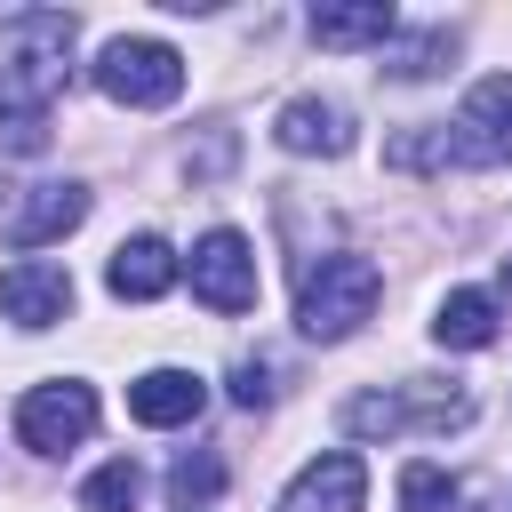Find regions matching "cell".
I'll list each match as a JSON object with an SVG mask.
<instances>
[{
  "instance_id": "6da1fadb",
  "label": "cell",
  "mask_w": 512,
  "mask_h": 512,
  "mask_svg": "<svg viewBox=\"0 0 512 512\" xmlns=\"http://www.w3.org/2000/svg\"><path fill=\"white\" fill-rule=\"evenodd\" d=\"M72 80V16L64 8H16L0 24V120L16 152H40V112Z\"/></svg>"
},
{
  "instance_id": "7a4b0ae2",
  "label": "cell",
  "mask_w": 512,
  "mask_h": 512,
  "mask_svg": "<svg viewBox=\"0 0 512 512\" xmlns=\"http://www.w3.org/2000/svg\"><path fill=\"white\" fill-rule=\"evenodd\" d=\"M376 296H384V272H376L368 256H320V264L304 272V288H296V328H304L312 344H344V336L376 312Z\"/></svg>"
},
{
  "instance_id": "3957f363",
  "label": "cell",
  "mask_w": 512,
  "mask_h": 512,
  "mask_svg": "<svg viewBox=\"0 0 512 512\" xmlns=\"http://www.w3.org/2000/svg\"><path fill=\"white\" fill-rule=\"evenodd\" d=\"M472 424V400L448 384H384V392H352L344 400V432L352 440H400V432H456Z\"/></svg>"
},
{
  "instance_id": "277c9868",
  "label": "cell",
  "mask_w": 512,
  "mask_h": 512,
  "mask_svg": "<svg viewBox=\"0 0 512 512\" xmlns=\"http://www.w3.org/2000/svg\"><path fill=\"white\" fill-rule=\"evenodd\" d=\"M96 88H104L112 104H128V112H160V104L184 96V56H176L168 40L120 32V40H104V56H96Z\"/></svg>"
},
{
  "instance_id": "5b68a950",
  "label": "cell",
  "mask_w": 512,
  "mask_h": 512,
  "mask_svg": "<svg viewBox=\"0 0 512 512\" xmlns=\"http://www.w3.org/2000/svg\"><path fill=\"white\" fill-rule=\"evenodd\" d=\"M448 160L464 168H512V72H488L472 80V96L456 104V120L440 128Z\"/></svg>"
},
{
  "instance_id": "8992f818",
  "label": "cell",
  "mask_w": 512,
  "mask_h": 512,
  "mask_svg": "<svg viewBox=\"0 0 512 512\" xmlns=\"http://www.w3.org/2000/svg\"><path fill=\"white\" fill-rule=\"evenodd\" d=\"M88 432H96V384H80V376L32 384V392L16 400V440H24L32 456H64V448H80Z\"/></svg>"
},
{
  "instance_id": "52a82bcc",
  "label": "cell",
  "mask_w": 512,
  "mask_h": 512,
  "mask_svg": "<svg viewBox=\"0 0 512 512\" xmlns=\"http://www.w3.org/2000/svg\"><path fill=\"white\" fill-rule=\"evenodd\" d=\"M192 296H200L208 312H256V248H248L232 224H216V232L192 248Z\"/></svg>"
},
{
  "instance_id": "ba28073f",
  "label": "cell",
  "mask_w": 512,
  "mask_h": 512,
  "mask_svg": "<svg viewBox=\"0 0 512 512\" xmlns=\"http://www.w3.org/2000/svg\"><path fill=\"white\" fill-rule=\"evenodd\" d=\"M360 496H368V464H360L352 448H328V456H312V464L280 488L272 512H360Z\"/></svg>"
},
{
  "instance_id": "9c48e42d",
  "label": "cell",
  "mask_w": 512,
  "mask_h": 512,
  "mask_svg": "<svg viewBox=\"0 0 512 512\" xmlns=\"http://www.w3.org/2000/svg\"><path fill=\"white\" fill-rule=\"evenodd\" d=\"M0 312H8L16 328H56V320L72 312V272H64V264H40V256L8 264V272H0Z\"/></svg>"
},
{
  "instance_id": "30bf717a",
  "label": "cell",
  "mask_w": 512,
  "mask_h": 512,
  "mask_svg": "<svg viewBox=\"0 0 512 512\" xmlns=\"http://www.w3.org/2000/svg\"><path fill=\"white\" fill-rule=\"evenodd\" d=\"M104 280H112V296H120V304H152V296H168V288H176V248H168L160 232H136V240H120V248H112Z\"/></svg>"
},
{
  "instance_id": "8fae6325",
  "label": "cell",
  "mask_w": 512,
  "mask_h": 512,
  "mask_svg": "<svg viewBox=\"0 0 512 512\" xmlns=\"http://www.w3.org/2000/svg\"><path fill=\"white\" fill-rule=\"evenodd\" d=\"M272 136H280V152H320V160H336V152H352V112L328 104V96H296V104H280Z\"/></svg>"
},
{
  "instance_id": "7c38bea8",
  "label": "cell",
  "mask_w": 512,
  "mask_h": 512,
  "mask_svg": "<svg viewBox=\"0 0 512 512\" xmlns=\"http://www.w3.org/2000/svg\"><path fill=\"white\" fill-rule=\"evenodd\" d=\"M200 408H208V384H200L192 368H144V376L128 384V416H136V424H160V432H168V424H192Z\"/></svg>"
},
{
  "instance_id": "4fadbf2b",
  "label": "cell",
  "mask_w": 512,
  "mask_h": 512,
  "mask_svg": "<svg viewBox=\"0 0 512 512\" xmlns=\"http://www.w3.org/2000/svg\"><path fill=\"white\" fill-rule=\"evenodd\" d=\"M400 32L392 0H320L312 8V40L320 48H384Z\"/></svg>"
},
{
  "instance_id": "5bb4252c",
  "label": "cell",
  "mask_w": 512,
  "mask_h": 512,
  "mask_svg": "<svg viewBox=\"0 0 512 512\" xmlns=\"http://www.w3.org/2000/svg\"><path fill=\"white\" fill-rule=\"evenodd\" d=\"M80 216H88V192H80V184H32V200L8 216V248H48V240H64Z\"/></svg>"
},
{
  "instance_id": "9a60e30c",
  "label": "cell",
  "mask_w": 512,
  "mask_h": 512,
  "mask_svg": "<svg viewBox=\"0 0 512 512\" xmlns=\"http://www.w3.org/2000/svg\"><path fill=\"white\" fill-rule=\"evenodd\" d=\"M496 296H480V288H448L440 296V312H432V344H448V352H480V344H496Z\"/></svg>"
},
{
  "instance_id": "2e32d148",
  "label": "cell",
  "mask_w": 512,
  "mask_h": 512,
  "mask_svg": "<svg viewBox=\"0 0 512 512\" xmlns=\"http://www.w3.org/2000/svg\"><path fill=\"white\" fill-rule=\"evenodd\" d=\"M136 496H144V472H136V456H112V464H96V472H88V488H80V512H136Z\"/></svg>"
},
{
  "instance_id": "e0dca14e",
  "label": "cell",
  "mask_w": 512,
  "mask_h": 512,
  "mask_svg": "<svg viewBox=\"0 0 512 512\" xmlns=\"http://www.w3.org/2000/svg\"><path fill=\"white\" fill-rule=\"evenodd\" d=\"M448 56H456V32H440V24H432V32L400 40V48L384 56V72H392V80H432V72H440Z\"/></svg>"
},
{
  "instance_id": "ac0fdd59",
  "label": "cell",
  "mask_w": 512,
  "mask_h": 512,
  "mask_svg": "<svg viewBox=\"0 0 512 512\" xmlns=\"http://www.w3.org/2000/svg\"><path fill=\"white\" fill-rule=\"evenodd\" d=\"M456 504H464V488L440 464H408L400 472V512H456Z\"/></svg>"
},
{
  "instance_id": "d6986e66",
  "label": "cell",
  "mask_w": 512,
  "mask_h": 512,
  "mask_svg": "<svg viewBox=\"0 0 512 512\" xmlns=\"http://www.w3.org/2000/svg\"><path fill=\"white\" fill-rule=\"evenodd\" d=\"M216 488H224V464H216V456H176V472H168V496H176L184 512H192V504H208Z\"/></svg>"
},
{
  "instance_id": "ffe728a7",
  "label": "cell",
  "mask_w": 512,
  "mask_h": 512,
  "mask_svg": "<svg viewBox=\"0 0 512 512\" xmlns=\"http://www.w3.org/2000/svg\"><path fill=\"white\" fill-rule=\"evenodd\" d=\"M232 400H240V408H264V400H272V360H264V352L232 368Z\"/></svg>"
},
{
  "instance_id": "44dd1931",
  "label": "cell",
  "mask_w": 512,
  "mask_h": 512,
  "mask_svg": "<svg viewBox=\"0 0 512 512\" xmlns=\"http://www.w3.org/2000/svg\"><path fill=\"white\" fill-rule=\"evenodd\" d=\"M504 296H512V256H504Z\"/></svg>"
}]
</instances>
